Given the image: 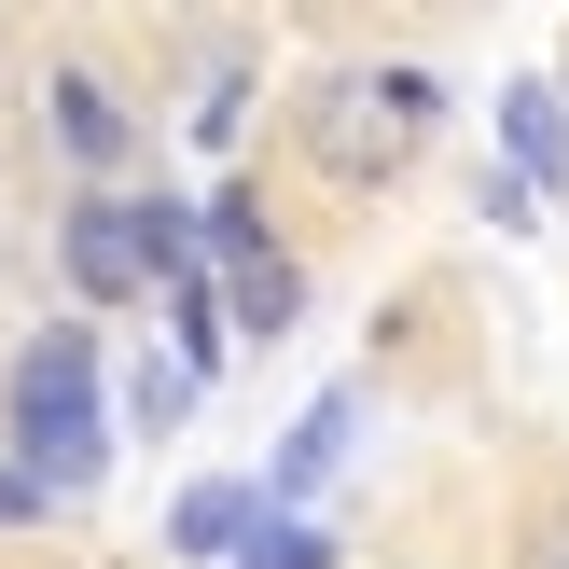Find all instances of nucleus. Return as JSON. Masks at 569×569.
Instances as JSON below:
<instances>
[{
	"label": "nucleus",
	"mask_w": 569,
	"mask_h": 569,
	"mask_svg": "<svg viewBox=\"0 0 569 569\" xmlns=\"http://www.w3.org/2000/svg\"><path fill=\"white\" fill-rule=\"evenodd\" d=\"M292 306H306L292 250H264V264H237V333H292Z\"/></svg>",
	"instance_id": "nucleus-9"
},
{
	"label": "nucleus",
	"mask_w": 569,
	"mask_h": 569,
	"mask_svg": "<svg viewBox=\"0 0 569 569\" xmlns=\"http://www.w3.org/2000/svg\"><path fill=\"white\" fill-rule=\"evenodd\" d=\"M237 126H250V70H222L209 98H194V139H237Z\"/></svg>",
	"instance_id": "nucleus-13"
},
{
	"label": "nucleus",
	"mask_w": 569,
	"mask_h": 569,
	"mask_svg": "<svg viewBox=\"0 0 569 569\" xmlns=\"http://www.w3.org/2000/svg\"><path fill=\"white\" fill-rule=\"evenodd\" d=\"M348 445H361V389H320V403L292 417V445H278V472H264V500H278V515H292V500L320 487V472L348 459Z\"/></svg>",
	"instance_id": "nucleus-5"
},
{
	"label": "nucleus",
	"mask_w": 569,
	"mask_h": 569,
	"mask_svg": "<svg viewBox=\"0 0 569 569\" xmlns=\"http://www.w3.org/2000/svg\"><path fill=\"white\" fill-rule=\"evenodd\" d=\"M167 333H181V361L209 376V361H222V333H237V320H222V292H209V278H167Z\"/></svg>",
	"instance_id": "nucleus-10"
},
{
	"label": "nucleus",
	"mask_w": 569,
	"mask_h": 569,
	"mask_svg": "<svg viewBox=\"0 0 569 569\" xmlns=\"http://www.w3.org/2000/svg\"><path fill=\"white\" fill-rule=\"evenodd\" d=\"M500 139H515V181H569V126H556V83H500Z\"/></svg>",
	"instance_id": "nucleus-7"
},
{
	"label": "nucleus",
	"mask_w": 569,
	"mask_h": 569,
	"mask_svg": "<svg viewBox=\"0 0 569 569\" xmlns=\"http://www.w3.org/2000/svg\"><path fill=\"white\" fill-rule=\"evenodd\" d=\"M431 126H445L431 70H333L320 98H306V153H320V181H348V194H376Z\"/></svg>",
	"instance_id": "nucleus-2"
},
{
	"label": "nucleus",
	"mask_w": 569,
	"mask_h": 569,
	"mask_svg": "<svg viewBox=\"0 0 569 569\" xmlns=\"http://www.w3.org/2000/svg\"><path fill=\"white\" fill-rule=\"evenodd\" d=\"M0 445H14V472L42 500H83L111 472V403H98V333L56 320L14 348V389H0Z\"/></svg>",
	"instance_id": "nucleus-1"
},
{
	"label": "nucleus",
	"mask_w": 569,
	"mask_h": 569,
	"mask_svg": "<svg viewBox=\"0 0 569 569\" xmlns=\"http://www.w3.org/2000/svg\"><path fill=\"white\" fill-rule=\"evenodd\" d=\"M28 515H56V500H42V487H28V472H14V459H0V528H28Z\"/></svg>",
	"instance_id": "nucleus-14"
},
{
	"label": "nucleus",
	"mask_w": 569,
	"mask_h": 569,
	"mask_svg": "<svg viewBox=\"0 0 569 569\" xmlns=\"http://www.w3.org/2000/svg\"><path fill=\"white\" fill-rule=\"evenodd\" d=\"M42 139H56V153H70V167H126V139H139V111L111 98L98 70H56V83H42Z\"/></svg>",
	"instance_id": "nucleus-4"
},
{
	"label": "nucleus",
	"mask_w": 569,
	"mask_h": 569,
	"mask_svg": "<svg viewBox=\"0 0 569 569\" xmlns=\"http://www.w3.org/2000/svg\"><path fill=\"white\" fill-rule=\"evenodd\" d=\"M194 389H209L194 361H139V376H126V431H181V417H194Z\"/></svg>",
	"instance_id": "nucleus-8"
},
{
	"label": "nucleus",
	"mask_w": 569,
	"mask_h": 569,
	"mask_svg": "<svg viewBox=\"0 0 569 569\" xmlns=\"http://www.w3.org/2000/svg\"><path fill=\"white\" fill-rule=\"evenodd\" d=\"M237 569H333V528H306V515H278V500H264V528H250Z\"/></svg>",
	"instance_id": "nucleus-11"
},
{
	"label": "nucleus",
	"mask_w": 569,
	"mask_h": 569,
	"mask_svg": "<svg viewBox=\"0 0 569 569\" xmlns=\"http://www.w3.org/2000/svg\"><path fill=\"white\" fill-rule=\"evenodd\" d=\"M250 528H264V487H181L167 500V556H250Z\"/></svg>",
	"instance_id": "nucleus-6"
},
{
	"label": "nucleus",
	"mask_w": 569,
	"mask_h": 569,
	"mask_svg": "<svg viewBox=\"0 0 569 569\" xmlns=\"http://www.w3.org/2000/svg\"><path fill=\"white\" fill-rule=\"evenodd\" d=\"M209 264H264V194H209Z\"/></svg>",
	"instance_id": "nucleus-12"
},
{
	"label": "nucleus",
	"mask_w": 569,
	"mask_h": 569,
	"mask_svg": "<svg viewBox=\"0 0 569 569\" xmlns=\"http://www.w3.org/2000/svg\"><path fill=\"white\" fill-rule=\"evenodd\" d=\"M56 264H70V292H83V306L153 292V250H139V209H126V194H83V209H56Z\"/></svg>",
	"instance_id": "nucleus-3"
}]
</instances>
